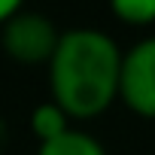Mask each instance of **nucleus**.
<instances>
[{"label": "nucleus", "mask_w": 155, "mask_h": 155, "mask_svg": "<svg viewBox=\"0 0 155 155\" xmlns=\"http://www.w3.org/2000/svg\"><path fill=\"white\" fill-rule=\"evenodd\" d=\"M122 49L97 28H70L49 61L52 101L70 119H94L119 97Z\"/></svg>", "instance_id": "obj_1"}, {"label": "nucleus", "mask_w": 155, "mask_h": 155, "mask_svg": "<svg viewBox=\"0 0 155 155\" xmlns=\"http://www.w3.org/2000/svg\"><path fill=\"white\" fill-rule=\"evenodd\" d=\"M61 43V31L55 21L34 9H18L0 28V46L18 64H49Z\"/></svg>", "instance_id": "obj_2"}, {"label": "nucleus", "mask_w": 155, "mask_h": 155, "mask_svg": "<svg viewBox=\"0 0 155 155\" xmlns=\"http://www.w3.org/2000/svg\"><path fill=\"white\" fill-rule=\"evenodd\" d=\"M119 101L131 113L155 119V37H143L122 52Z\"/></svg>", "instance_id": "obj_3"}, {"label": "nucleus", "mask_w": 155, "mask_h": 155, "mask_svg": "<svg viewBox=\"0 0 155 155\" xmlns=\"http://www.w3.org/2000/svg\"><path fill=\"white\" fill-rule=\"evenodd\" d=\"M37 155H107L104 143L97 137H91L88 131H79V128H70L64 131L61 137L49 140V143H40Z\"/></svg>", "instance_id": "obj_4"}, {"label": "nucleus", "mask_w": 155, "mask_h": 155, "mask_svg": "<svg viewBox=\"0 0 155 155\" xmlns=\"http://www.w3.org/2000/svg\"><path fill=\"white\" fill-rule=\"evenodd\" d=\"M70 116L55 104V101H46V104H37L34 113H31V131L40 143H49L55 137H61L64 131H70Z\"/></svg>", "instance_id": "obj_5"}, {"label": "nucleus", "mask_w": 155, "mask_h": 155, "mask_svg": "<svg viewBox=\"0 0 155 155\" xmlns=\"http://www.w3.org/2000/svg\"><path fill=\"white\" fill-rule=\"evenodd\" d=\"M110 9L128 28H149V25H155V0H113Z\"/></svg>", "instance_id": "obj_6"}, {"label": "nucleus", "mask_w": 155, "mask_h": 155, "mask_svg": "<svg viewBox=\"0 0 155 155\" xmlns=\"http://www.w3.org/2000/svg\"><path fill=\"white\" fill-rule=\"evenodd\" d=\"M21 9V3H18V0H0V28H3L15 12Z\"/></svg>", "instance_id": "obj_7"}]
</instances>
